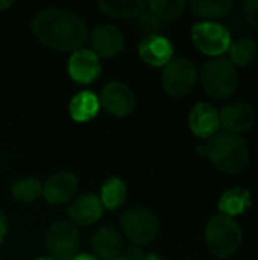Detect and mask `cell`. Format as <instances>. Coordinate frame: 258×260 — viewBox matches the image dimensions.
<instances>
[{
  "instance_id": "1",
  "label": "cell",
  "mask_w": 258,
  "mask_h": 260,
  "mask_svg": "<svg viewBox=\"0 0 258 260\" xmlns=\"http://www.w3.org/2000/svg\"><path fill=\"white\" fill-rule=\"evenodd\" d=\"M32 30L43 44L62 52L79 50L88 38L85 21L64 8H47L38 12L32 21Z\"/></svg>"
},
{
  "instance_id": "2",
  "label": "cell",
  "mask_w": 258,
  "mask_h": 260,
  "mask_svg": "<svg viewBox=\"0 0 258 260\" xmlns=\"http://www.w3.org/2000/svg\"><path fill=\"white\" fill-rule=\"evenodd\" d=\"M205 152L210 161L225 174H239L249 163V146L237 134L216 133L208 139Z\"/></svg>"
},
{
  "instance_id": "3",
  "label": "cell",
  "mask_w": 258,
  "mask_h": 260,
  "mask_svg": "<svg viewBox=\"0 0 258 260\" xmlns=\"http://www.w3.org/2000/svg\"><path fill=\"white\" fill-rule=\"evenodd\" d=\"M201 82L208 96L227 99L234 94L239 84L236 66L227 58L207 61L201 69Z\"/></svg>"
},
{
  "instance_id": "4",
  "label": "cell",
  "mask_w": 258,
  "mask_h": 260,
  "mask_svg": "<svg viewBox=\"0 0 258 260\" xmlns=\"http://www.w3.org/2000/svg\"><path fill=\"white\" fill-rule=\"evenodd\" d=\"M242 229L230 216L216 215L210 219L205 230V241L208 250L216 257L233 256L242 244Z\"/></svg>"
},
{
  "instance_id": "5",
  "label": "cell",
  "mask_w": 258,
  "mask_h": 260,
  "mask_svg": "<svg viewBox=\"0 0 258 260\" xmlns=\"http://www.w3.org/2000/svg\"><path fill=\"white\" fill-rule=\"evenodd\" d=\"M163 87L173 98H184L193 91L198 82L195 64L186 58H172L163 70Z\"/></svg>"
},
{
  "instance_id": "6",
  "label": "cell",
  "mask_w": 258,
  "mask_h": 260,
  "mask_svg": "<svg viewBox=\"0 0 258 260\" xmlns=\"http://www.w3.org/2000/svg\"><path fill=\"white\" fill-rule=\"evenodd\" d=\"M122 230L126 238L138 245L151 244L158 233V221L152 212L143 207H131L122 215Z\"/></svg>"
},
{
  "instance_id": "7",
  "label": "cell",
  "mask_w": 258,
  "mask_h": 260,
  "mask_svg": "<svg viewBox=\"0 0 258 260\" xmlns=\"http://www.w3.org/2000/svg\"><path fill=\"white\" fill-rule=\"evenodd\" d=\"M192 40L195 46L208 56H219L230 50V30L214 21H201L192 29Z\"/></svg>"
},
{
  "instance_id": "8",
  "label": "cell",
  "mask_w": 258,
  "mask_h": 260,
  "mask_svg": "<svg viewBox=\"0 0 258 260\" xmlns=\"http://www.w3.org/2000/svg\"><path fill=\"white\" fill-rule=\"evenodd\" d=\"M79 232L68 221L55 222L46 235V248L55 260H71L79 248Z\"/></svg>"
},
{
  "instance_id": "9",
  "label": "cell",
  "mask_w": 258,
  "mask_h": 260,
  "mask_svg": "<svg viewBox=\"0 0 258 260\" xmlns=\"http://www.w3.org/2000/svg\"><path fill=\"white\" fill-rule=\"evenodd\" d=\"M100 105L113 116L125 117L135 108V96L132 90L123 82L108 84L100 96Z\"/></svg>"
},
{
  "instance_id": "10",
  "label": "cell",
  "mask_w": 258,
  "mask_h": 260,
  "mask_svg": "<svg viewBox=\"0 0 258 260\" xmlns=\"http://www.w3.org/2000/svg\"><path fill=\"white\" fill-rule=\"evenodd\" d=\"M255 108L246 102H233L225 105L219 113L220 126L231 134L245 133L255 123Z\"/></svg>"
},
{
  "instance_id": "11",
  "label": "cell",
  "mask_w": 258,
  "mask_h": 260,
  "mask_svg": "<svg viewBox=\"0 0 258 260\" xmlns=\"http://www.w3.org/2000/svg\"><path fill=\"white\" fill-rule=\"evenodd\" d=\"M90 50L103 58H109L117 55L125 44L123 34L119 27L111 24H99L88 35Z\"/></svg>"
},
{
  "instance_id": "12",
  "label": "cell",
  "mask_w": 258,
  "mask_h": 260,
  "mask_svg": "<svg viewBox=\"0 0 258 260\" xmlns=\"http://www.w3.org/2000/svg\"><path fill=\"white\" fill-rule=\"evenodd\" d=\"M68 75L73 81L90 84L100 75V61L90 49H79L71 53L68 59Z\"/></svg>"
},
{
  "instance_id": "13",
  "label": "cell",
  "mask_w": 258,
  "mask_h": 260,
  "mask_svg": "<svg viewBox=\"0 0 258 260\" xmlns=\"http://www.w3.org/2000/svg\"><path fill=\"white\" fill-rule=\"evenodd\" d=\"M138 55L146 64L154 67H161L172 59L173 46L166 37H161L158 34H151L140 41Z\"/></svg>"
},
{
  "instance_id": "14",
  "label": "cell",
  "mask_w": 258,
  "mask_h": 260,
  "mask_svg": "<svg viewBox=\"0 0 258 260\" xmlns=\"http://www.w3.org/2000/svg\"><path fill=\"white\" fill-rule=\"evenodd\" d=\"M78 192V180L70 172H58L52 175L43 186V197L50 204H64Z\"/></svg>"
},
{
  "instance_id": "15",
  "label": "cell",
  "mask_w": 258,
  "mask_h": 260,
  "mask_svg": "<svg viewBox=\"0 0 258 260\" xmlns=\"http://www.w3.org/2000/svg\"><path fill=\"white\" fill-rule=\"evenodd\" d=\"M189 125L195 136L202 139H210L216 133H219L220 120L217 110L205 102H201L193 107L189 116Z\"/></svg>"
},
{
  "instance_id": "16",
  "label": "cell",
  "mask_w": 258,
  "mask_h": 260,
  "mask_svg": "<svg viewBox=\"0 0 258 260\" xmlns=\"http://www.w3.org/2000/svg\"><path fill=\"white\" fill-rule=\"evenodd\" d=\"M103 213V206L94 193H84L75 198L68 207V216L71 224L78 225H91Z\"/></svg>"
},
{
  "instance_id": "17",
  "label": "cell",
  "mask_w": 258,
  "mask_h": 260,
  "mask_svg": "<svg viewBox=\"0 0 258 260\" xmlns=\"http://www.w3.org/2000/svg\"><path fill=\"white\" fill-rule=\"evenodd\" d=\"M93 251L100 260H114L123 251V241L117 230L111 227H103L96 232L91 241Z\"/></svg>"
},
{
  "instance_id": "18",
  "label": "cell",
  "mask_w": 258,
  "mask_h": 260,
  "mask_svg": "<svg viewBox=\"0 0 258 260\" xmlns=\"http://www.w3.org/2000/svg\"><path fill=\"white\" fill-rule=\"evenodd\" d=\"M99 108H100L99 98L93 91H87V90L75 94L68 105L71 119L81 123L91 120L99 113Z\"/></svg>"
},
{
  "instance_id": "19",
  "label": "cell",
  "mask_w": 258,
  "mask_h": 260,
  "mask_svg": "<svg viewBox=\"0 0 258 260\" xmlns=\"http://www.w3.org/2000/svg\"><path fill=\"white\" fill-rule=\"evenodd\" d=\"M248 207H251V195L248 190L242 187H234L227 190L219 201V209L222 215L230 218L245 213Z\"/></svg>"
},
{
  "instance_id": "20",
  "label": "cell",
  "mask_w": 258,
  "mask_h": 260,
  "mask_svg": "<svg viewBox=\"0 0 258 260\" xmlns=\"http://www.w3.org/2000/svg\"><path fill=\"white\" fill-rule=\"evenodd\" d=\"M233 8L234 3L231 0H193L190 3L193 15L204 18L205 21L227 17L233 11Z\"/></svg>"
},
{
  "instance_id": "21",
  "label": "cell",
  "mask_w": 258,
  "mask_h": 260,
  "mask_svg": "<svg viewBox=\"0 0 258 260\" xmlns=\"http://www.w3.org/2000/svg\"><path fill=\"white\" fill-rule=\"evenodd\" d=\"M148 3L141 0H108L99 2V8L111 17L116 18H137L140 17Z\"/></svg>"
},
{
  "instance_id": "22",
  "label": "cell",
  "mask_w": 258,
  "mask_h": 260,
  "mask_svg": "<svg viewBox=\"0 0 258 260\" xmlns=\"http://www.w3.org/2000/svg\"><path fill=\"white\" fill-rule=\"evenodd\" d=\"M126 193H128L126 184L120 178L113 177L103 183V186L100 189V198L99 200H100L103 209L114 210L125 203Z\"/></svg>"
},
{
  "instance_id": "23",
  "label": "cell",
  "mask_w": 258,
  "mask_h": 260,
  "mask_svg": "<svg viewBox=\"0 0 258 260\" xmlns=\"http://www.w3.org/2000/svg\"><path fill=\"white\" fill-rule=\"evenodd\" d=\"M151 12L161 21H172L182 15L187 3L182 0H152L148 3Z\"/></svg>"
},
{
  "instance_id": "24",
  "label": "cell",
  "mask_w": 258,
  "mask_h": 260,
  "mask_svg": "<svg viewBox=\"0 0 258 260\" xmlns=\"http://www.w3.org/2000/svg\"><path fill=\"white\" fill-rule=\"evenodd\" d=\"M257 44L249 38H240L230 46V61L234 66H248L254 62L257 56Z\"/></svg>"
},
{
  "instance_id": "25",
  "label": "cell",
  "mask_w": 258,
  "mask_h": 260,
  "mask_svg": "<svg viewBox=\"0 0 258 260\" xmlns=\"http://www.w3.org/2000/svg\"><path fill=\"white\" fill-rule=\"evenodd\" d=\"M11 192L20 203H33L43 195V184L36 178H23L12 184Z\"/></svg>"
},
{
  "instance_id": "26",
  "label": "cell",
  "mask_w": 258,
  "mask_h": 260,
  "mask_svg": "<svg viewBox=\"0 0 258 260\" xmlns=\"http://www.w3.org/2000/svg\"><path fill=\"white\" fill-rule=\"evenodd\" d=\"M243 15L251 26L258 29V0H246L243 3Z\"/></svg>"
},
{
  "instance_id": "27",
  "label": "cell",
  "mask_w": 258,
  "mask_h": 260,
  "mask_svg": "<svg viewBox=\"0 0 258 260\" xmlns=\"http://www.w3.org/2000/svg\"><path fill=\"white\" fill-rule=\"evenodd\" d=\"M140 20V23L143 24L144 29L148 30H158L161 27V20H158L152 12H143L140 17H137Z\"/></svg>"
},
{
  "instance_id": "28",
  "label": "cell",
  "mask_w": 258,
  "mask_h": 260,
  "mask_svg": "<svg viewBox=\"0 0 258 260\" xmlns=\"http://www.w3.org/2000/svg\"><path fill=\"white\" fill-rule=\"evenodd\" d=\"M6 232H8V221H6L5 213L0 212V244L5 239V236H6Z\"/></svg>"
},
{
  "instance_id": "29",
  "label": "cell",
  "mask_w": 258,
  "mask_h": 260,
  "mask_svg": "<svg viewBox=\"0 0 258 260\" xmlns=\"http://www.w3.org/2000/svg\"><path fill=\"white\" fill-rule=\"evenodd\" d=\"M71 260H99L97 257H94V256H91V254H78V256H75Z\"/></svg>"
},
{
  "instance_id": "30",
  "label": "cell",
  "mask_w": 258,
  "mask_h": 260,
  "mask_svg": "<svg viewBox=\"0 0 258 260\" xmlns=\"http://www.w3.org/2000/svg\"><path fill=\"white\" fill-rule=\"evenodd\" d=\"M12 3L11 2H0V9H6V8H9Z\"/></svg>"
},
{
  "instance_id": "31",
  "label": "cell",
  "mask_w": 258,
  "mask_h": 260,
  "mask_svg": "<svg viewBox=\"0 0 258 260\" xmlns=\"http://www.w3.org/2000/svg\"><path fill=\"white\" fill-rule=\"evenodd\" d=\"M144 260H160L157 254H146V259Z\"/></svg>"
},
{
  "instance_id": "32",
  "label": "cell",
  "mask_w": 258,
  "mask_h": 260,
  "mask_svg": "<svg viewBox=\"0 0 258 260\" xmlns=\"http://www.w3.org/2000/svg\"><path fill=\"white\" fill-rule=\"evenodd\" d=\"M38 260H55V259H52V257H40Z\"/></svg>"
},
{
  "instance_id": "33",
  "label": "cell",
  "mask_w": 258,
  "mask_h": 260,
  "mask_svg": "<svg viewBox=\"0 0 258 260\" xmlns=\"http://www.w3.org/2000/svg\"><path fill=\"white\" fill-rule=\"evenodd\" d=\"M114 260H123L122 257H117V259H114Z\"/></svg>"
},
{
  "instance_id": "34",
  "label": "cell",
  "mask_w": 258,
  "mask_h": 260,
  "mask_svg": "<svg viewBox=\"0 0 258 260\" xmlns=\"http://www.w3.org/2000/svg\"><path fill=\"white\" fill-rule=\"evenodd\" d=\"M0 260H2V259H0Z\"/></svg>"
}]
</instances>
